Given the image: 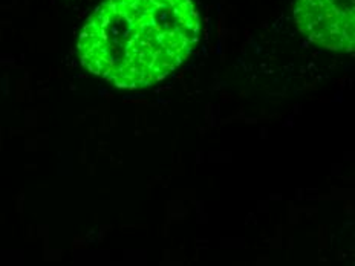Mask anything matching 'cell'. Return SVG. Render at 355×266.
I'll use <instances>...</instances> for the list:
<instances>
[{
  "label": "cell",
  "mask_w": 355,
  "mask_h": 266,
  "mask_svg": "<svg viewBox=\"0 0 355 266\" xmlns=\"http://www.w3.org/2000/svg\"><path fill=\"white\" fill-rule=\"evenodd\" d=\"M198 37L199 14L191 0H106L86 20L77 51L94 76L138 89L181 66Z\"/></svg>",
  "instance_id": "cell-1"
},
{
  "label": "cell",
  "mask_w": 355,
  "mask_h": 266,
  "mask_svg": "<svg viewBox=\"0 0 355 266\" xmlns=\"http://www.w3.org/2000/svg\"><path fill=\"white\" fill-rule=\"evenodd\" d=\"M294 19L311 42L338 53L355 44V0H295Z\"/></svg>",
  "instance_id": "cell-2"
}]
</instances>
